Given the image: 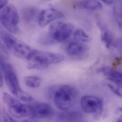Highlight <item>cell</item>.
Instances as JSON below:
<instances>
[{"mask_svg":"<svg viewBox=\"0 0 122 122\" xmlns=\"http://www.w3.org/2000/svg\"><path fill=\"white\" fill-rule=\"evenodd\" d=\"M44 0V1H51L52 0Z\"/></svg>","mask_w":122,"mask_h":122,"instance_id":"cell-26","label":"cell"},{"mask_svg":"<svg viewBox=\"0 0 122 122\" xmlns=\"http://www.w3.org/2000/svg\"><path fill=\"white\" fill-rule=\"evenodd\" d=\"M33 114L32 117L48 118L53 114L51 107L46 103H37L33 106Z\"/></svg>","mask_w":122,"mask_h":122,"instance_id":"cell-10","label":"cell"},{"mask_svg":"<svg viewBox=\"0 0 122 122\" xmlns=\"http://www.w3.org/2000/svg\"><path fill=\"white\" fill-rule=\"evenodd\" d=\"M74 30L73 26L69 23L58 21L52 23L48 31L40 39L44 45H53L66 41L71 37Z\"/></svg>","mask_w":122,"mask_h":122,"instance_id":"cell-2","label":"cell"},{"mask_svg":"<svg viewBox=\"0 0 122 122\" xmlns=\"http://www.w3.org/2000/svg\"><path fill=\"white\" fill-rule=\"evenodd\" d=\"M98 23L101 31V40L106 48L109 49L111 47L113 42V35L111 32L104 25L100 22H98Z\"/></svg>","mask_w":122,"mask_h":122,"instance_id":"cell-14","label":"cell"},{"mask_svg":"<svg viewBox=\"0 0 122 122\" xmlns=\"http://www.w3.org/2000/svg\"><path fill=\"white\" fill-rule=\"evenodd\" d=\"M64 56L59 53L38 51L34 49L28 61V67L30 69H43L51 65L64 60Z\"/></svg>","mask_w":122,"mask_h":122,"instance_id":"cell-4","label":"cell"},{"mask_svg":"<svg viewBox=\"0 0 122 122\" xmlns=\"http://www.w3.org/2000/svg\"><path fill=\"white\" fill-rule=\"evenodd\" d=\"M24 82L29 87L36 88L39 87L41 83V78L36 76H27L24 78Z\"/></svg>","mask_w":122,"mask_h":122,"instance_id":"cell-17","label":"cell"},{"mask_svg":"<svg viewBox=\"0 0 122 122\" xmlns=\"http://www.w3.org/2000/svg\"><path fill=\"white\" fill-rule=\"evenodd\" d=\"M74 38L76 41L81 43L89 42L91 41L90 36L82 29H78L75 32Z\"/></svg>","mask_w":122,"mask_h":122,"instance_id":"cell-19","label":"cell"},{"mask_svg":"<svg viewBox=\"0 0 122 122\" xmlns=\"http://www.w3.org/2000/svg\"><path fill=\"white\" fill-rule=\"evenodd\" d=\"M81 106L83 110L88 114L101 115L103 109V103L99 97L94 96H85L82 97Z\"/></svg>","mask_w":122,"mask_h":122,"instance_id":"cell-8","label":"cell"},{"mask_svg":"<svg viewBox=\"0 0 122 122\" xmlns=\"http://www.w3.org/2000/svg\"><path fill=\"white\" fill-rule=\"evenodd\" d=\"M77 6L80 8L91 10H99L103 7L98 0H82L77 3Z\"/></svg>","mask_w":122,"mask_h":122,"instance_id":"cell-13","label":"cell"},{"mask_svg":"<svg viewBox=\"0 0 122 122\" xmlns=\"http://www.w3.org/2000/svg\"><path fill=\"white\" fill-rule=\"evenodd\" d=\"M111 83H108V87L117 96L122 97V87L120 86L111 82Z\"/></svg>","mask_w":122,"mask_h":122,"instance_id":"cell-20","label":"cell"},{"mask_svg":"<svg viewBox=\"0 0 122 122\" xmlns=\"http://www.w3.org/2000/svg\"><path fill=\"white\" fill-rule=\"evenodd\" d=\"M8 0H0V10L7 6Z\"/></svg>","mask_w":122,"mask_h":122,"instance_id":"cell-23","label":"cell"},{"mask_svg":"<svg viewBox=\"0 0 122 122\" xmlns=\"http://www.w3.org/2000/svg\"><path fill=\"white\" fill-rule=\"evenodd\" d=\"M64 14L61 11L54 8H48L42 10L38 17V22L41 27H44L52 21L62 18Z\"/></svg>","mask_w":122,"mask_h":122,"instance_id":"cell-9","label":"cell"},{"mask_svg":"<svg viewBox=\"0 0 122 122\" xmlns=\"http://www.w3.org/2000/svg\"><path fill=\"white\" fill-rule=\"evenodd\" d=\"M37 11V9L32 6L23 9L22 10V16L24 20L27 22H31L35 18Z\"/></svg>","mask_w":122,"mask_h":122,"instance_id":"cell-18","label":"cell"},{"mask_svg":"<svg viewBox=\"0 0 122 122\" xmlns=\"http://www.w3.org/2000/svg\"><path fill=\"white\" fill-rule=\"evenodd\" d=\"M88 50V47L79 42L70 43L66 47L67 54L71 57H76L81 56L86 54Z\"/></svg>","mask_w":122,"mask_h":122,"instance_id":"cell-12","label":"cell"},{"mask_svg":"<svg viewBox=\"0 0 122 122\" xmlns=\"http://www.w3.org/2000/svg\"><path fill=\"white\" fill-rule=\"evenodd\" d=\"M0 19L2 25L9 32L15 34L19 32V16L14 5H8L1 9Z\"/></svg>","mask_w":122,"mask_h":122,"instance_id":"cell-7","label":"cell"},{"mask_svg":"<svg viewBox=\"0 0 122 122\" xmlns=\"http://www.w3.org/2000/svg\"><path fill=\"white\" fill-rule=\"evenodd\" d=\"M117 122H122V107L118 108L116 111Z\"/></svg>","mask_w":122,"mask_h":122,"instance_id":"cell-21","label":"cell"},{"mask_svg":"<svg viewBox=\"0 0 122 122\" xmlns=\"http://www.w3.org/2000/svg\"><path fill=\"white\" fill-rule=\"evenodd\" d=\"M78 96V90L70 85L62 86L56 90L53 97L56 107L61 110H67L75 103Z\"/></svg>","mask_w":122,"mask_h":122,"instance_id":"cell-5","label":"cell"},{"mask_svg":"<svg viewBox=\"0 0 122 122\" xmlns=\"http://www.w3.org/2000/svg\"><path fill=\"white\" fill-rule=\"evenodd\" d=\"M99 72L106 76L109 81L122 87V72L109 66L100 68Z\"/></svg>","mask_w":122,"mask_h":122,"instance_id":"cell-11","label":"cell"},{"mask_svg":"<svg viewBox=\"0 0 122 122\" xmlns=\"http://www.w3.org/2000/svg\"><path fill=\"white\" fill-rule=\"evenodd\" d=\"M0 37L5 48L14 56L28 60L34 49L10 33L2 31Z\"/></svg>","mask_w":122,"mask_h":122,"instance_id":"cell-3","label":"cell"},{"mask_svg":"<svg viewBox=\"0 0 122 122\" xmlns=\"http://www.w3.org/2000/svg\"><path fill=\"white\" fill-rule=\"evenodd\" d=\"M0 67L6 83L11 92L22 101L31 102L33 100L32 97L21 89L14 68L10 63L6 61L5 56L2 55L0 58Z\"/></svg>","mask_w":122,"mask_h":122,"instance_id":"cell-1","label":"cell"},{"mask_svg":"<svg viewBox=\"0 0 122 122\" xmlns=\"http://www.w3.org/2000/svg\"><path fill=\"white\" fill-rule=\"evenodd\" d=\"M82 117V114L77 111H67L61 113L59 115V119L62 121L75 122L79 121Z\"/></svg>","mask_w":122,"mask_h":122,"instance_id":"cell-15","label":"cell"},{"mask_svg":"<svg viewBox=\"0 0 122 122\" xmlns=\"http://www.w3.org/2000/svg\"><path fill=\"white\" fill-rule=\"evenodd\" d=\"M115 46L118 52L122 55V37L117 39L115 43Z\"/></svg>","mask_w":122,"mask_h":122,"instance_id":"cell-22","label":"cell"},{"mask_svg":"<svg viewBox=\"0 0 122 122\" xmlns=\"http://www.w3.org/2000/svg\"><path fill=\"white\" fill-rule=\"evenodd\" d=\"M114 18L122 31V0H116L113 8Z\"/></svg>","mask_w":122,"mask_h":122,"instance_id":"cell-16","label":"cell"},{"mask_svg":"<svg viewBox=\"0 0 122 122\" xmlns=\"http://www.w3.org/2000/svg\"><path fill=\"white\" fill-rule=\"evenodd\" d=\"M2 98L9 112L14 117L18 118L32 117L33 114L32 106L21 103L19 100L5 92L3 93Z\"/></svg>","mask_w":122,"mask_h":122,"instance_id":"cell-6","label":"cell"},{"mask_svg":"<svg viewBox=\"0 0 122 122\" xmlns=\"http://www.w3.org/2000/svg\"><path fill=\"white\" fill-rule=\"evenodd\" d=\"M103 2L107 5H111L114 2L115 0H101Z\"/></svg>","mask_w":122,"mask_h":122,"instance_id":"cell-25","label":"cell"},{"mask_svg":"<svg viewBox=\"0 0 122 122\" xmlns=\"http://www.w3.org/2000/svg\"><path fill=\"white\" fill-rule=\"evenodd\" d=\"M3 118L5 121H14V120L11 118L9 116L6 114H4L3 115Z\"/></svg>","mask_w":122,"mask_h":122,"instance_id":"cell-24","label":"cell"}]
</instances>
